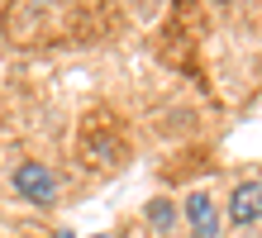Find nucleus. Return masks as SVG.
I'll use <instances>...</instances> for the list:
<instances>
[{
  "mask_svg": "<svg viewBox=\"0 0 262 238\" xmlns=\"http://www.w3.org/2000/svg\"><path fill=\"white\" fill-rule=\"evenodd\" d=\"M14 190H19L29 205H53V200H57V177H53L48 162L29 157V162L14 167Z\"/></svg>",
  "mask_w": 262,
  "mask_h": 238,
  "instance_id": "obj_1",
  "label": "nucleus"
},
{
  "mask_svg": "<svg viewBox=\"0 0 262 238\" xmlns=\"http://www.w3.org/2000/svg\"><path fill=\"white\" fill-rule=\"evenodd\" d=\"M181 214H186V224H191L195 238H220V224H224V219H220V205H214L210 190H191Z\"/></svg>",
  "mask_w": 262,
  "mask_h": 238,
  "instance_id": "obj_2",
  "label": "nucleus"
},
{
  "mask_svg": "<svg viewBox=\"0 0 262 238\" xmlns=\"http://www.w3.org/2000/svg\"><path fill=\"white\" fill-rule=\"evenodd\" d=\"M262 219V181L248 177V181H238L234 190H229V224H257Z\"/></svg>",
  "mask_w": 262,
  "mask_h": 238,
  "instance_id": "obj_3",
  "label": "nucleus"
},
{
  "mask_svg": "<svg viewBox=\"0 0 262 238\" xmlns=\"http://www.w3.org/2000/svg\"><path fill=\"white\" fill-rule=\"evenodd\" d=\"M148 219H158V224L167 229V224H172V210H167V205H148Z\"/></svg>",
  "mask_w": 262,
  "mask_h": 238,
  "instance_id": "obj_4",
  "label": "nucleus"
}]
</instances>
